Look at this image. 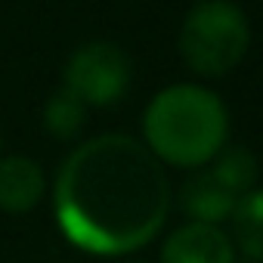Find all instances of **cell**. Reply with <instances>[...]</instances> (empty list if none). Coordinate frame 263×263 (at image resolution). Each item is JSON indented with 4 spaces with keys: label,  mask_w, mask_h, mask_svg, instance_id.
Segmentation results:
<instances>
[{
    "label": "cell",
    "mask_w": 263,
    "mask_h": 263,
    "mask_svg": "<svg viewBox=\"0 0 263 263\" xmlns=\"http://www.w3.org/2000/svg\"><path fill=\"white\" fill-rule=\"evenodd\" d=\"M235 263H251V260H235Z\"/></svg>",
    "instance_id": "obj_12"
},
{
    "label": "cell",
    "mask_w": 263,
    "mask_h": 263,
    "mask_svg": "<svg viewBox=\"0 0 263 263\" xmlns=\"http://www.w3.org/2000/svg\"><path fill=\"white\" fill-rule=\"evenodd\" d=\"M47 195V174L28 155L0 158V211L4 214H31Z\"/></svg>",
    "instance_id": "obj_6"
},
{
    "label": "cell",
    "mask_w": 263,
    "mask_h": 263,
    "mask_svg": "<svg viewBox=\"0 0 263 263\" xmlns=\"http://www.w3.org/2000/svg\"><path fill=\"white\" fill-rule=\"evenodd\" d=\"M171 180L146 143L102 134L81 143L53 183L56 226L68 245L124 257L146 248L167 223Z\"/></svg>",
    "instance_id": "obj_1"
},
{
    "label": "cell",
    "mask_w": 263,
    "mask_h": 263,
    "mask_svg": "<svg viewBox=\"0 0 263 263\" xmlns=\"http://www.w3.org/2000/svg\"><path fill=\"white\" fill-rule=\"evenodd\" d=\"M229 226L232 245L241 251V257L251 263H263V189H254L235 201Z\"/></svg>",
    "instance_id": "obj_9"
},
{
    "label": "cell",
    "mask_w": 263,
    "mask_h": 263,
    "mask_svg": "<svg viewBox=\"0 0 263 263\" xmlns=\"http://www.w3.org/2000/svg\"><path fill=\"white\" fill-rule=\"evenodd\" d=\"M134 78L130 68V56L111 44V41H87L81 44L62 71V87L68 93H74L87 108H105L115 105Z\"/></svg>",
    "instance_id": "obj_4"
},
{
    "label": "cell",
    "mask_w": 263,
    "mask_h": 263,
    "mask_svg": "<svg viewBox=\"0 0 263 263\" xmlns=\"http://www.w3.org/2000/svg\"><path fill=\"white\" fill-rule=\"evenodd\" d=\"M235 201L214 177L208 167H201L198 174H192L183 186H180V195H177V204H180V214L189 217V223H211V226H220L223 220L232 217L235 211Z\"/></svg>",
    "instance_id": "obj_7"
},
{
    "label": "cell",
    "mask_w": 263,
    "mask_h": 263,
    "mask_svg": "<svg viewBox=\"0 0 263 263\" xmlns=\"http://www.w3.org/2000/svg\"><path fill=\"white\" fill-rule=\"evenodd\" d=\"M121 263H143V260H121Z\"/></svg>",
    "instance_id": "obj_11"
},
{
    "label": "cell",
    "mask_w": 263,
    "mask_h": 263,
    "mask_svg": "<svg viewBox=\"0 0 263 263\" xmlns=\"http://www.w3.org/2000/svg\"><path fill=\"white\" fill-rule=\"evenodd\" d=\"M143 137L161 164L201 171L226 146V102L201 84H171L146 105Z\"/></svg>",
    "instance_id": "obj_2"
},
{
    "label": "cell",
    "mask_w": 263,
    "mask_h": 263,
    "mask_svg": "<svg viewBox=\"0 0 263 263\" xmlns=\"http://www.w3.org/2000/svg\"><path fill=\"white\" fill-rule=\"evenodd\" d=\"M161 263H235L232 238L211 223H186L161 245Z\"/></svg>",
    "instance_id": "obj_5"
},
{
    "label": "cell",
    "mask_w": 263,
    "mask_h": 263,
    "mask_svg": "<svg viewBox=\"0 0 263 263\" xmlns=\"http://www.w3.org/2000/svg\"><path fill=\"white\" fill-rule=\"evenodd\" d=\"M251 47V25L232 0L195 4L177 34V53L183 65L201 78H223L235 71Z\"/></svg>",
    "instance_id": "obj_3"
},
{
    "label": "cell",
    "mask_w": 263,
    "mask_h": 263,
    "mask_svg": "<svg viewBox=\"0 0 263 263\" xmlns=\"http://www.w3.org/2000/svg\"><path fill=\"white\" fill-rule=\"evenodd\" d=\"M41 121H44V130H47L50 137H56V140H74L84 130V124H87V105L74 93H68L65 87H59L47 99Z\"/></svg>",
    "instance_id": "obj_10"
},
{
    "label": "cell",
    "mask_w": 263,
    "mask_h": 263,
    "mask_svg": "<svg viewBox=\"0 0 263 263\" xmlns=\"http://www.w3.org/2000/svg\"><path fill=\"white\" fill-rule=\"evenodd\" d=\"M211 177L232 195V198H241L248 192L257 189V180H260V164H257V155L248 152L245 146H223L214 161H211Z\"/></svg>",
    "instance_id": "obj_8"
}]
</instances>
